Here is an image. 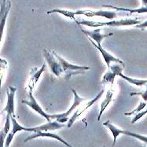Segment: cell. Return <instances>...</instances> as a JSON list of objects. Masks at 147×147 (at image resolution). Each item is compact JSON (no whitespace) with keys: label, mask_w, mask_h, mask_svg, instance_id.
Instances as JSON below:
<instances>
[{"label":"cell","mask_w":147,"mask_h":147,"mask_svg":"<svg viewBox=\"0 0 147 147\" xmlns=\"http://www.w3.org/2000/svg\"><path fill=\"white\" fill-rule=\"evenodd\" d=\"M88 39H89V38H88ZM89 41H90V42L92 43V45H93L94 47L101 53L102 57H103V59L105 61V64H106V65L108 66V70L109 69V68H110V65H111L112 63H119L121 64V65H125V64L123 63V61H121L120 59H119V58L114 57L113 55H112L110 53H109L108 51H105V49L103 48L102 46L97 45L96 43H95V42H94L92 39H89Z\"/></svg>","instance_id":"cell-9"},{"label":"cell","mask_w":147,"mask_h":147,"mask_svg":"<svg viewBox=\"0 0 147 147\" xmlns=\"http://www.w3.org/2000/svg\"><path fill=\"white\" fill-rule=\"evenodd\" d=\"M47 14H51V13H59L61 15H64L65 17L72 19L76 21L75 16H76V11H72V10H67V9H54L52 10H49L47 12Z\"/></svg>","instance_id":"cell-21"},{"label":"cell","mask_w":147,"mask_h":147,"mask_svg":"<svg viewBox=\"0 0 147 147\" xmlns=\"http://www.w3.org/2000/svg\"><path fill=\"white\" fill-rule=\"evenodd\" d=\"M43 56L45 57L46 61L52 73L57 77H59L61 74H63V69L61 67L60 61L57 60L55 55L53 53V51H49L47 49L43 50Z\"/></svg>","instance_id":"cell-4"},{"label":"cell","mask_w":147,"mask_h":147,"mask_svg":"<svg viewBox=\"0 0 147 147\" xmlns=\"http://www.w3.org/2000/svg\"><path fill=\"white\" fill-rule=\"evenodd\" d=\"M104 147H105V146H104Z\"/></svg>","instance_id":"cell-30"},{"label":"cell","mask_w":147,"mask_h":147,"mask_svg":"<svg viewBox=\"0 0 147 147\" xmlns=\"http://www.w3.org/2000/svg\"><path fill=\"white\" fill-rule=\"evenodd\" d=\"M11 116L9 114H7L6 116V123L3 127V129L1 131V147H5V141H6V136L8 135L10 130V126H11Z\"/></svg>","instance_id":"cell-17"},{"label":"cell","mask_w":147,"mask_h":147,"mask_svg":"<svg viewBox=\"0 0 147 147\" xmlns=\"http://www.w3.org/2000/svg\"><path fill=\"white\" fill-rule=\"evenodd\" d=\"M131 96H134V95H138L142 98V99L147 102V90H145L143 92H138V93H131L130 94Z\"/></svg>","instance_id":"cell-26"},{"label":"cell","mask_w":147,"mask_h":147,"mask_svg":"<svg viewBox=\"0 0 147 147\" xmlns=\"http://www.w3.org/2000/svg\"><path fill=\"white\" fill-rule=\"evenodd\" d=\"M146 107H147V105H146ZM146 114H147V108L146 110H144V111L139 112L138 113H137V114L135 115V117H133V119L131 120V123H136L137 121H138V120L141 119L142 117H143L145 115H146Z\"/></svg>","instance_id":"cell-25"},{"label":"cell","mask_w":147,"mask_h":147,"mask_svg":"<svg viewBox=\"0 0 147 147\" xmlns=\"http://www.w3.org/2000/svg\"><path fill=\"white\" fill-rule=\"evenodd\" d=\"M45 64H42V67L40 69L36 70V72H34L31 75L30 81H29V89H33V86L36 85V83L38 82L39 79L40 78V76L42 75V73L45 71Z\"/></svg>","instance_id":"cell-20"},{"label":"cell","mask_w":147,"mask_h":147,"mask_svg":"<svg viewBox=\"0 0 147 147\" xmlns=\"http://www.w3.org/2000/svg\"><path fill=\"white\" fill-rule=\"evenodd\" d=\"M54 138V139H56L57 141L61 142V143H63L64 145H65L67 147H73L70 143H68L62 137H61L57 134H54V133H51V132L45 131V132H39V133H34L32 135H30L29 137H28L26 139H24V142L31 141L32 139H36V138Z\"/></svg>","instance_id":"cell-11"},{"label":"cell","mask_w":147,"mask_h":147,"mask_svg":"<svg viewBox=\"0 0 147 147\" xmlns=\"http://www.w3.org/2000/svg\"><path fill=\"white\" fill-rule=\"evenodd\" d=\"M28 99L29 100H23L22 103H24L25 105H27L28 107H30L32 110L36 112L37 113H39L40 116L44 117L46 120H47V122L51 121V115L47 113L42 107L39 105V103L37 102L36 99L32 94V89H29V92H28Z\"/></svg>","instance_id":"cell-6"},{"label":"cell","mask_w":147,"mask_h":147,"mask_svg":"<svg viewBox=\"0 0 147 147\" xmlns=\"http://www.w3.org/2000/svg\"><path fill=\"white\" fill-rule=\"evenodd\" d=\"M117 76L115 75L114 73L111 72L110 70H108V72L105 73L103 78H102V84H113L114 82V79Z\"/></svg>","instance_id":"cell-22"},{"label":"cell","mask_w":147,"mask_h":147,"mask_svg":"<svg viewBox=\"0 0 147 147\" xmlns=\"http://www.w3.org/2000/svg\"><path fill=\"white\" fill-rule=\"evenodd\" d=\"M104 91H105V89L103 88V89H102V90H101L98 94H97L96 96H95V98H94L93 99H91L90 101L87 102L86 104H84L83 106L80 107V108L76 110V112H75V113L72 115V117L69 119V123H68V127H71L73 125V123H75V121L76 120V119H77L80 116H81L84 112L86 111V110H87V109L90 108V107H91V106H92V105H93L94 104V103L98 100V99L101 98V97L102 96V94H103V93H104Z\"/></svg>","instance_id":"cell-7"},{"label":"cell","mask_w":147,"mask_h":147,"mask_svg":"<svg viewBox=\"0 0 147 147\" xmlns=\"http://www.w3.org/2000/svg\"><path fill=\"white\" fill-rule=\"evenodd\" d=\"M118 76L121 77L122 79H123L124 80H126L127 82H128L131 84H133V85H135V86H138V87H142V86H146L147 84V80H138V79H135L132 78V77H130V76H125L124 74L122 73V72H120Z\"/></svg>","instance_id":"cell-19"},{"label":"cell","mask_w":147,"mask_h":147,"mask_svg":"<svg viewBox=\"0 0 147 147\" xmlns=\"http://www.w3.org/2000/svg\"><path fill=\"white\" fill-rule=\"evenodd\" d=\"M113 91L112 90H109L106 93V95H105V99L103 100V102H102L101 104V109H100V112H99V114L98 116V120H101V117L102 115L103 114V113L105 111L107 106H108L110 102H112V99H113Z\"/></svg>","instance_id":"cell-18"},{"label":"cell","mask_w":147,"mask_h":147,"mask_svg":"<svg viewBox=\"0 0 147 147\" xmlns=\"http://www.w3.org/2000/svg\"><path fill=\"white\" fill-rule=\"evenodd\" d=\"M146 105H147L146 102H141L140 103H139V105H138V106L135 109H133L132 111L128 112V113H124V116L130 117V116H132V115H134V114L136 115L137 113H138L139 112L142 111V110H143V109H144Z\"/></svg>","instance_id":"cell-24"},{"label":"cell","mask_w":147,"mask_h":147,"mask_svg":"<svg viewBox=\"0 0 147 147\" xmlns=\"http://www.w3.org/2000/svg\"><path fill=\"white\" fill-rule=\"evenodd\" d=\"M10 8H11L10 0H2L1 3V35L2 36L3 35V30Z\"/></svg>","instance_id":"cell-14"},{"label":"cell","mask_w":147,"mask_h":147,"mask_svg":"<svg viewBox=\"0 0 147 147\" xmlns=\"http://www.w3.org/2000/svg\"><path fill=\"white\" fill-rule=\"evenodd\" d=\"M123 135H128L130 137H133V138H136V139H138L139 141L147 143V136H146V135L138 134V133H135V132L128 131H123Z\"/></svg>","instance_id":"cell-23"},{"label":"cell","mask_w":147,"mask_h":147,"mask_svg":"<svg viewBox=\"0 0 147 147\" xmlns=\"http://www.w3.org/2000/svg\"><path fill=\"white\" fill-rule=\"evenodd\" d=\"M72 92L73 93L74 95V98H73V103H72V106L70 107L69 110H67L66 112L63 113H58V114H53L51 115V120L52 119H55L57 122H59L61 123H65L67 122L68 120H69V117L70 114L72 113V112L76 109L78 106L80 105L81 103L85 102V99L81 98L78 94V93L76 92V90L75 89H71Z\"/></svg>","instance_id":"cell-3"},{"label":"cell","mask_w":147,"mask_h":147,"mask_svg":"<svg viewBox=\"0 0 147 147\" xmlns=\"http://www.w3.org/2000/svg\"><path fill=\"white\" fill-rule=\"evenodd\" d=\"M76 15H84L88 18L93 17H101L105 19L112 20L117 18V13L112 10H90V9H79L76 11Z\"/></svg>","instance_id":"cell-5"},{"label":"cell","mask_w":147,"mask_h":147,"mask_svg":"<svg viewBox=\"0 0 147 147\" xmlns=\"http://www.w3.org/2000/svg\"><path fill=\"white\" fill-rule=\"evenodd\" d=\"M102 6L105 8H110V9H115L117 11H125V12L137 13H147L146 6H142L141 8H138V9H129V8H125V7L113 6V5H103Z\"/></svg>","instance_id":"cell-15"},{"label":"cell","mask_w":147,"mask_h":147,"mask_svg":"<svg viewBox=\"0 0 147 147\" xmlns=\"http://www.w3.org/2000/svg\"><path fill=\"white\" fill-rule=\"evenodd\" d=\"M103 126L106 127L112 133V135L113 136V146H114L115 145H116L117 139L119 137V135L123 134V130H121L117 127L114 124H113L110 122V120H107V121H105V123H103Z\"/></svg>","instance_id":"cell-16"},{"label":"cell","mask_w":147,"mask_h":147,"mask_svg":"<svg viewBox=\"0 0 147 147\" xmlns=\"http://www.w3.org/2000/svg\"><path fill=\"white\" fill-rule=\"evenodd\" d=\"M11 121H12V125L13 128L11 130V131L9 132L8 135L6 136V141H5V147H9L11 142H12L13 139V137L14 135L19 131H27L28 127H24L21 125L20 123H18V121L16 120L15 117H11Z\"/></svg>","instance_id":"cell-13"},{"label":"cell","mask_w":147,"mask_h":147,"mask_svg":"<svg viewBox=\"0 0 147 147\" xmlns=\"http://www.w3.org/2000/svg\"><path fill=\"white\" fill-rule=\"evenodd\" d=\"M143 6H146L147 7V0H141Z\"/></svg>","instance_id":"cell-28"},{"label":"cell","mask_w":147,"mask_h":147,"mask_svg":"<svg viewBox=\"0 0 147 147\" xmlns=\"http://www.w3.org/2000/svg\"><path fill=\"white\" fill-rule=\"evenodd\" d=\"M17 88L14 87L9 86L8 90H6L7 94V103L5 108L3 109V113L6 112L7 114L10 115L11 117H16L15 115V94Z\"/></svg>","instance_id":"cell-8"},{"label":"cell","mask_w":147,"mask_h":147,"mask_svg":"<svg viewBox=\"0 0 147 147\" xmlns=\"http://www.w3.org/2000/svg\"><path fill=\"white\" fill-rule=\"evenodd\" d=\"M136 28H140V29H142V31H143L146 28H147V21H144V22H142V23H140V24H137V25H136Z\"/></svg>","instance_id":"cell-27"},{"label":"cell","mask_w":147,"mask_h":147,"mask_svg":"<svg viewBox=\"0 0 147 147\" xmlns=\"http://www.w3.org/2000/svg\"><path fill=\"white\" fill-rule=\"evenodd\" d=\"M81 31L86 35V36H87V38L92 39L94 42H96L97 45L99 46H102V42L103 41V39L107 38L109 36H113V33L112 32L108 33V34H102L100 28H98V29L93 31L86 30V29L81 28Z\"/></svg>","instance_id":"cell-12"},{"label":"cell","mask_w":147,"mask_h":147,"mask_svg":"<svg viewBox=\"0 0 147 147\" xmlns=\"http://www.w3.org/2000/svg\"><path fill=\"white\" fill-rule=\"evenodd\" d=\"M146 90H147V84H146Z\"/></svg>","instance_id":"cell-29"},{"label":"cell","mask_w":147,"mask_h":147,"mask_svg":"<svg viewBox=\"0 0 147 147\" xmlns=\"http://www.w3.org/2000/svg\"><path fill=\"white\" fill-rule=\"evenodd\" d=\"M65 126L63 123H61L59 122L53 121V122H48L47 123L42 124L40 126L34 127H28L27 131L33 132V133H39V132H45L48 131H54V130L60 129Z\"/></svg>","instance_id":"cell-10"},{"label":"cell","mask_w":147,"mask_h":147,"mask_svg":"<svg viewBox=\"0 0 147 147\" xmlns=\"http://www.w3.org/2000/svg\"><path fill=\"white\" fill-rule=\"evenodd\" d=\"M53 53L55 55V57L57 58V60L60 61L62 69H63L64 74H65L64 78L66 80H70L73 76L85 74L86 71L90 70V67H88V66L77 65L69 63L68 61H66L65 59H64L63 57L59 56L54 51H53Z\"/></svg>","instance_id":"cell-2"},{"label":"cell","mask_w":147,"mask_h":147,"mask_svg":"<svg viewBox=\"0 0 147 147\" xmlns=\"http://www.w3.org/2000/svg\"><path fill=\"white\" fill-rule=\"evenodd\" d=\"M76 22L78 24L85 25L91 28H100L104 26H110V27H121V26H132L140 24L141 21L138 19H120V20H113V21H107V22H100V21H92L87 20H82V21H76Z\"/></svg>","instance_id":"cell-1"}]
</instances>
